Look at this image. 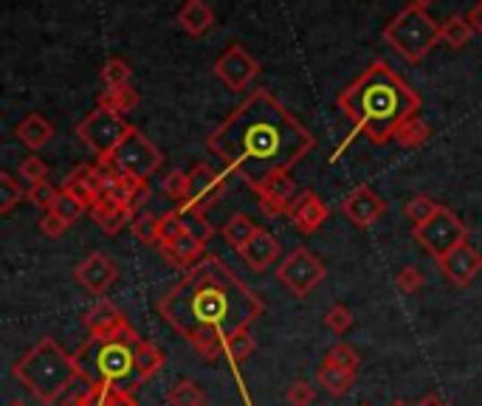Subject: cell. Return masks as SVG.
<instances>
[{
    "label": "cell",
    "mask_w": 482,
    "mask_h": 406,
    "mask_svg": "<svg viewBox=\"0 0 482 406\" xmlns=\"http://www.w3.org/2000/svg\"><path fill=\"white\" fill-rule=\"evenodd\" d=\"M423 274H420V268H415V265H403L400 271H398V280H395V285H398V291L400 294H417L420 288H423Z\"/></svg>",
    "instance_id": "cell-41"
},
{
    "label": "cell",
    "mask_w": 482,
    "mask_h": 406,
    "mask_svg": "<svg viewBox=\"0 0 482 406\" xmlns=\"http://www.w3.org/2000/svg\"><path fill=\"white\" fill-rule=\"evenodd\" d=\"M429 135H432V127L420 119V116H412V119L403 122L398 130H395V142L400 147H407V150H415L420 144H426L429 142Z\"/></svg>",
    "instance_id": "cell-28"
},
{
    "label": "cell",
    "mask_w": 482,
    "mask_h": 406,
    "mask_svg": "<svg viewBox=\"0 0 482 406\" xmlns=\"http://www.w3.org/2000/svg\"><path fill=\"white\" fill-rule=\"evenodd\" d=\"M102 82L108 88H119V85H130V65L122 60V56H110L102 68Z\"/></svg>",
    "instance_id": "cell-36"
},
{
    "label": "cell",
    "mask_w": 482,
    "mask_h": 406,
    "mask_svg": "<svg viewBox=\"0 0 482 406\" xmlns=\"http://www.w3.org/2000/svg\"><path fill=\"white\" fill-rule=\"evenodd\" d=\"M116 277H119V268H116V263L110 257H105L102 251H93L90 257H85L73 268V280L90 294H105L116 282Z\"/></svg>",
    "instance_id": "cell-16"
},
{
    "label": "cell",
    "mask_w": 482,
    "mask_h": 406,
    "mask_svg": "<svg viewBox=\"0 0 482 406\" xmlns=\"http://www.w3.org/2000/svg\"><path fill=\"white\" fill-rule=\"evenodd\" d=\"M324 364H333V367H339V370H347V373H358V364H361V358H358V353L353 350L350 344H333L331 347V353L324 356Z\"/></svg>",
    "instance_id": "cell-35"
},
{
    "label": "cell",
    "mask_w": 482,
    "mask_h": 406,
    "mask_svg": "<svg viewBox=\"0 0 482 406\" xmlns=\"http://www.w3.org/2000/svg\"><path fill=\"white\" fill-rule=\"evenodd\" d=\"M260 212L265 218H280V215H288V206H282V203H277V201H265V198H260Z\"/></svg>",
    "instance_id": "cell-46"
},
{
    "label": "cell",
    "mask_w": 482,
    "mask_h": 406,
    "mask_svg": "<svg viewBox=\"0 0 482 406\" xmlns=\"http://www.w3.org/2000/svg\"><path fill=\"white\" fill-rule=\"evenodd\" d=\"M440 206H443V203L432 201L429 195H415L409 203H403V215L409 218L412 226H423L429 218L437 215V209H440Z\"/></svg>",
    "instance_id": "cell-31"
},
{
    "label": "cell",
    "mask_w": 482,
    "mask_h": 406,
    "mask_svg": "<svg viewBox=\"0 0 482 406\" xmlns=\"http://www.w3.org/2000/svg\"><path fill=\"white\" fill-rule=\"evenodd\" d=\"M466 21L471 23V29H474L477 34H482V4H477V6L466 14Z\"/></svg>",
    "instance_id": "cell-47"
},
{
    "label": "cell",
    "mask_w": 482,
    "mask_h": 406,
    "mask_svg": "<svg viewBox=\"0 0 482 406\" xmlns=\"http://www.w3.org/2000/svg\"><path fill=\"white\" fill-rule=\"evenodd\" d=\"M324 277H327L324 263L307 246H297L291 255L277 265V280L297 299H305L307 294H314L316 285L324 282Z\"/></svg>",
    "instance_id": "cell-9"
},
{
    "label": "cell",
    "mask_w": 482,
    "mask_h": 406,
    "mask_svg": "<svg viewBox=\"0 0 482 406\" xmlns=\"http://www.w3.org/2000/svg\"><path fill=\"white\" fill-rule=\"evenodd\" d=\"M40 231L46 238L56 240V238H63L65 231H68V223L56 215V212H43V218H40Z\"/></svg>",
    "instance_id": "cell-44"
},
{
    "label": "cell",
    "mask_w": 482,
    "mask_h": 406,
    "mask_svg": "<svg viewBox=\"0 0 482 406\" xmlns=\"http://www.w3.org/2000/svg\"><path fill=\"white\" fill-rule=\"evenodd\" d=\"M189 178V189H186V209L198 212V215H206L209 209H215L218 201L223 198L226 192V178L220 176V172H215L209 164L198 161L195 167H192L186 172Z\"/></svg>",
    "instance_id": "cell-11"
},
{
    "label": "cell",
    "mask_w": 482,
    "mask_h": 406,
    "mask_svg": "<svg viewBox=\"0 0 482 406\" xmlns=\"http://www.w3.org/2000/svg\"><path fill=\"white\" fill-rule=\"evenodd\" d=\"M440 271H443V277H446L452 285L457 288H466L469 282H474V277L482 271V255L469 243H462L457 246L452 255H446L443 260H437Z\"/></svg>",
    "instance_id": "cell-15"
},
{
    "label": "cell",
    "mask_w": 482,
    "mask_h": 406,
    "mask_svg": "<svg viewBox=\"0 0 482 406\" xmlns=\"http://www.w3.org/2000/svg\"><path fill=\"white\" fill-rule=\"evenodd\" d=\"M186 189H189V178H186V172H181V169H172V172H167L164 176V192L167 195L176 201L178 206H184L186 203Z\"/></svg>",
    "instance_id": "cell-39"
},
{
    "label": "cell",
    "mask_w": 482,
    "mask_h": 406,
    "mask_svg": "<svg viewBox=\"0 0 482 406\" xmlns=\"http://www.w3.org/2000/svg\"><path fill=\"white\" fill-rule=\"evenodd\" d=\"M14 135H17V142H21L23 147L40 150V147H46L54 139V125L46 119V116H40V113H29L23 122H17Z\"/></svg>",
    "instance_id": "cell-20"
},
{
    "label": "cell",
    "mask_w": 482,
    "mask_h": 406,
    "mask_svg": "<svg viewBox=\"0 0 482 406\" xmlns=\"http://www.w3.org/2000/svg\"><path fill=\"white\" fill-rule=\"evenodd\" d=\"M341 212L347 218H350V223H356L358 229H367L373 226L383 212H387V201H383L381 195H375V192L361 184L356 189H350L341 201Z\"/></svg>",
    "instance_id": "cell-13"
},
{
    "label": "cell",
    "mask_w": 482,
    "mask_h": 406,
    "mask_svg": "<svg viewBox=\"0 0 482 406\" xmlns=\"http://www.w3.org/2000/svg\"><path fill=\"white\" fill-rule=\"evenodd\" d=\"M9 406H26L23 401H14V403H9Z\"/></svg>",
    "instance_id": "cell-51"
},
{
    "label": "cell",
    "mask_w": 482,
    "mask_h": 406,
    "mask_svg": "<svg viewBox=\"0 0 482 406\" xmlns=\"http://www.w3.org/2000/svg\"><path fill=\"white\" fill-rule=\"evenodd\" d=\"M206 147L257 192L277 172H291L316 139L271 91L260 88L209 133Z\"/></svg>",
    "instance_id": "cell-2"
},
{
    "label": "cell",
    "mask_w": 482,
    "mask_h": 406,
    "mask_svg": "<svg viewBox=\"0 0 482 406\" xmlns=\"http://www.w3.org/2000/svg\"><path fill=\"white\" fill-rule=\"evenodd\" d=\"M417 91L383 60H375L339 96V110L353 122V135H367L373 144L392 142L395 130L417 116Z\"/></svg>",
    "instance_id": "cell-3"
},
{
    "label": "cell",
    "mask_w": 482,
    "mask_h": 406,
    "mask_svg": "<svg viewBox=\"0 0 482 406\" xmlns=\"http://www.w3.org/2000/svg\"><path fill=\"white\" fill-rule=\"evenodd\" d=\"M257 231H260V226H257L252 218H248V215H243V212H237V215L228 218V223L223 226L220 235H223V240L240 255V251H243L248 243H252V238L257 235Z\"/></svg>",
    "instance_id": "cell-23"
},
{
    "label": "cell",
    "mask_w": 482,
    "mask_h": 406,
    "mask_svg": "<svg viewBox=\"0 0 482 406\" xmlns=\"http://www.w3.org/2000/svg\"><path fill=\"white\" fill-rule=\"evenodd\" d=\"M88 212H90V218L102 226L105 235H119L125 226H133V220H136V212L127 209L122 201H116L110 195H99Z\"/></svg>",
    "instance_id": "cell-18"
},
{
    "label": "cell",
    "mask_w": 482,
    "mask_h": 406,
    "mask_svg": "<svg viewBox=\"0 0 482 406\" xmlns=\"http://www.w3.org/2000/svg\"><path fill=\"white\" fill-rule=\"evenodd\" d=\"M471 34H474V29L466 21V14H452L449 21L440 23V40L452 48H462L471 40Z\"/></svg>",
    "instance_id": "cell-27"
},
{
    "label": "cell",
    "mask_w": 482,
    "mask_h": 406,
    "mask_svg": "<svg viewBox=\"0 0 482 406\" xmlns=\"http://www.w3.org/2000/svg\"><path fill=\"white\" fill-rule=\"evenodd\" d=\"M415 406H446V401H443L440 395H435V393H429V395H423Z\"/></svg>",
    "instance_id": "cell-48"
},
{
    "label": "cell",
    "mask_w": 482,
    "mask_h": 406,
    "mask_svg": "<svg viewBox=\"0 0 482 406\" xmlns=\"http://www.w3.org/2000/svg\"><path fill=\"white\" fill-rule=\"evenodd\" d=\"M215 73L228 91H245L260 76V63L243 46H231L218 56Z\"/></svg>",
    "instance_id": "cell-12"
},
{
    "label": "cell",
    "mask_w": 482,
    "mask_h": 406,
    "mask_svg": "<svg viewBox=\"0 0 482 406\" xmlns=\"http://www.w3.org/2000/svg\"><path fill=\"white\" fill-rule=\"evenodd\" d=\"M139 93L136 88H130V85H119V88H108L99 93V105L96 108H105V110H113V113H130L133 108H139Z\"/></svg>",
    "instance_id": "cell-25"
},
{
    "label": "cell",
    "mask_w": 482,
    "mask_h": 406,
    "mask_svg": "<svg viewBox=\"0 0 482 406\" xmlns=\"http://www.w3.org/2000/svg\"><path fill=\"white\" fill-rule=\"evenodd\" d=\"M164 361H167V356H164L161 347L147 341V339H142L139 347H136V358H133V370H136L139 384H147L152 376H159Z\"/></svg>",
    "instance_id": "cell-22"
},
{
    "label": "cell",
    "mask_w": 482,
    "mask_h": 406,
    "mask_svg": "<svg viewBox=\"0 0 482 406\" xmlns=\"http://www.w3.org/2000/svg\"><path fill=\"white\" fill-rule=\"evenodd\" d=\"M159 220L156 215H150V212H142V215H136V220H133V235H136V240L147 243V246H159L161 243V235H159Z\"/></svg>",
    "instance_id": "cell-34"
},
{
    "label": "cell",
    "mask_w": 482,
    "mask_h": 406,
    "mask_svg": "<svg viewBox=\"0 0 482 406\" xmlns=\"http://www.w3.org/2000/svg\"><path fill=\"white\" fill-rule=\"evenodd\" d=\"M189 231L186 220H184V212L176 206V209H169L167 215H161L159 220V235H161V243H176L181 240L184 235Z\"/></svg>",
    "instance_id": "cell-32"
},
{
    "label": "cell",
    "mask_w": 482,
    "mask_h": 406,
    "mask_svg": "<svg viewBox=\"0 0 482 406\" xmlns=\"http://www.w3.org/2000/svg\"><path fill=\"white\" fill-rule=\"evenodd\" d=\"M390 406H409V403H407V401H400V398H398V401H392Z\"/></svg>",
    "instance_id": "cell-50"
},
{
    "label": "cell",
    "mask_w": 482,
    "mask_h": 406,
    "mask_svg": "<svg viewBox=\"0 0 482 406\" xmlns=\"http://www.w3.org/2000/svg\"><path fill=\"white\" fill-rule=\"evenodd\" d=\"M358 406H373V403H358Z\"/></svg>",
    "instance_id": "cell-52"
},
{
    "label": "cell",
    "mask_w": 482,
    "mask_h": 406,
    "mask_svg": "<svg viewBox=\"0 0 482 406\" xmlns=\"http://www.w3.org/2000/svg\"><path fill=\"white\" fill-rule=\"evenodd\" d=\"M142 336L133 331H125L116 339H88L80 350L73 353L76 376L85 384H119L133 370V358H136V347Z\"/></svg>",
    "instance_id": "cell-5"
},
{
    "label": "cell",
    "mask_w": 482,
    "mask_h": 406,
    "mask_svg": "<svg viewBox=\"0 0 482 406\" xmlns=\"http://www.w3.org/2000/svg\"><path fill=\"white\" fill-rule=\"evenodd\" d=\"M23 201V186L12 172H0V215H9V212Z\"/></svg>",
    "instance_id": "cell-33"
},
{
    "label": "cell",
    "mask_w": 482,
    "mask_h": 406,
    "mask_svg": "<svg viewBox=\"0 0 482 406\" xmlns=\"http://www.w3.org/2000/svg\"><path fill=\"white\" fill-rule=\"evenodd\" d=\"M291 220H294V226L302 231V235H314V231L319 229V226H324V220L331 218V206H327L316 192H311V189H305L302 195L294 201V206H291Z\"/></svg>",
    "instance_id": "cell-17"
},
{
    "label": "cell",
    "mask_w": 482,
    "mask_h": 406,
    "mask_svg": "<svg viewBox=\"0 0 482 406\" xmlns=\"http://www.w3.org/2000/svg\"><path fill=\"white\" fill-rule=\"evenodd\" d=\"M387 40L407 63H420L437 43H440V23L432 21V14L420 6H407L383 29Z\"/></svg>",
    "instance_id": "cell-6"
},
{
    "label": "cell",
    "mask_w": 482,
    "mask_h": 406,
    "mask_svg": "<svg viewBox=\"0 0 482 406\" xmlns=\"http://www.w3.org/2000/svg\"><path fill=\"white\" fill-rule=\"evenodd\" d=\"M88 206L85 203H80V201H76L73 195H71V192L68 189H60V198H56V203L51 206V212H56V215H60L68 226L76 220V218H80L82 215V212H85Z\"/></svg>",
    "instance_id": "cell-37"
},
{
    "label": "cell",
    "mask_w": 482,
    "mask_h": 406,
    "mask_svg": "<svg viewBox=\"0 0 482 406\" xmlns=\"http://www.w3.org/2000/svg\"><path fill=\"white\" fill-rule=\"evenodd\" d=\"M116 161L125 176H136V178H150L152 172H159V167L164 164V152L152 144L142 130L133 127L125 142L116 147V152L110 156Z\"/></svg>",
    "instance_id": "cell-10"
},
{
    "label": "cell",
    "mask_w": 482,
    "mask_h": 406,
    "mask_svg": "<svg viewBox=\"0 0 482 406\" xmlns=\"http://www.w3.org/2000/svg\"><path fill=\"white\" fill-rule=\"evenodd\" d=\"M82 324H85V331H88L90 339H116V336H122L125 331H130V327H133L119 307H116L113 302H108V299L96 302L90 311L82 316Z\"/></svg>",
    "instance_id": "cell-14"
},
{
    "label": "cell",
    "mask_w": 482,
    "mask_h": 406,
    "mask_svg": "<svg viewBox=\"0 0 482 406\" xmlns=\"http://www.w3.org/2000/svg\"><path fill=\"white\" fill-rule=\"evenodd\" d=\"M21 178L23 181H29L31 186L34 184H43L46 178H48V167H46V161L40 159V156H29V159H23V164H21Z\"/></svg>",
    "instance_id": "cell-42"
},
{
    "label": "cell",
    "mask_w": 482,
    "mask_h": 406,
    "mask_svg": "<svg viewBox=\"0 0 482 406\" xmlns=\"http://www.w3.org/2000/svg\"><path fill=\"white\" fill-rule=\"evenodd\" d=\"M26 198H29L37 209L51 212V206L56 203V198H60V189H54L48 181H43V184H34V186L26 192Z\"/></svg>",
    "instance_id": "cell-40"
},
{
    "label": "cell",
    "mask_w": 482,
    "mask_h": 406,
    "mask_svg": "<svg viewBox=\"0 0 482 406\" xmlns=\"http://www.w3.org/2000/svg\"><path fill=\"white\" fill-rule=\"evenodd\" d=\"M435 0H412V6H420V9H429Z\"/></svg>",
    "instance_id": "cell-49"
},
{
    "label": "cell",
    "mask_w": 482,
    "mask_h": 406,
    "mask_svg": "<svg viewBox=\"0 0 482 406\" xmlns=\"http://www.w3.org/2000/svg\"><path fill=\"white\" fill-rule=\"evenodd\" d=\"M12 376L34 395L37 403H56L71 390L76 376L73 353L63 350L54 339H40L26 356L12 364Z\"/></svg>",
    "instance_id": "cell-4"
},
{
    "label": "cell",
    "mask_w": 482,
    "mask_h": 406,
    "mask_svg": "<svg viewBox=\"0 0 482 406\" xmlns=\"http://www.w3.org/2000/svg\"><path fill=\"white\" fill-rule=\"evenodd\" d=\"M133 127L125 122V116L113 113V110H105V108H93L85 119L76 125V135H80V142L96 152V159L113 156L116 147L125 142V135Z\"/></svg>",
    "instance_id": "cell-7"
},
{
    "label": "cell",
    "mask_w": 482,
    "mask_h": 406,
    "mask_svg": "<svg viewBox=\"0 0 482 406\" xmlns=\"http://www.w3.org/2000/svg\"><path fill=\"white\" fill-rule=\"evenodd\" d=\"M178 23L186 34L192 37H203L211 26H215V12L203 0H186L178 12Z\"/></svg>",
    "instance_id": "cell-21"
},
{
    "label": "cell",
    "mask_w": 482,
    "mask_h": 406,
    "mask_svg": "<svg viewBox=\"0 0 482 406\" xmlns=\"http://www.w3.org/2000/svg\"><path fill=\"white\" fill-rule=\"evenodd\" d=\"M314 398H316V393H314V386L307 384V381H294L291 386H288V393H285V401H288V406H311L314 403Z\"/></svg>",
    "instance_id": "cell-43"
},
{
    "label": "cell",
    "mask_w": 482,
    "mask_h": 406,
    "mask_svg": "<svg viewBox=\"0 0 482 406\" xmlns=\"http://www.w3.org/2000/svg\"><path fill=\"white\" fill-rule=\"evenodd\" d=\"M294 192H297V181L291 178V172H277V176L268 178L260 189H257V195L265 198V201H277L282 206L291 209L294 203Z\"/></svg>",
    "instance_id": "cell-24"
},
{
    "label": "cell",
    "mask_w": 482,
    "mask_h": 406,
    "mask_svg": "<svg viewBox=\"0 0 482 406\" xmlns=\"http://www.w3.org/2000/svg\"><path fill=\"white\" fill-rule=\"evenodd\" d=\"M265 302L235 268L206 255L159 299V316L206 361L226 353V341L263 316Z\"/></svg>",
    "instance_id": "cell-1"
},
{
    "label": "cell",
    "mask_w": 482,
    "mask_h": 406,
    "mask_svg": "<svg viewBox=\"0 0 482 406\" xmlns=\"http://www.w3.org/2000/svg\"><path fill=\"white\" fill-rule=\"evenodd\" d=\"M167 401H169V406H206L203 390L192 378H184L172 386L167 393Z\"/></svg>",
    "instance_id": "cell-29"
},
{
    "label": "cell",
    "mask_w": 482,
    "mask_h": 406,
    "mask_svg": "<svg viewBox=\"0 0 482 406\" xmlns=\"http://www.w3.org/2000/svg\"><path fill=\"white\" fill-rule=\"evenodd\" d=\"M240 257H243V263L248 268L257 271V274H263V271L271 268V263L280 257V240L271 235V231L260 229L257 235L252 238V243L240 251Z\"/></svg>",
    "instance_id": "cell-19"
},
{
    "label": "cell",
    "mask_w": 482,
    "mask_h": 406,
    "mask_svg": "<svg viewBox=\"0 0 482 406\" xmlns=\"http://www.w3.org/2000/svg\"><path fill=\"white\" fill-rule=\"evenodd\" d=\"M415 240L429 251L435 260H443L446 255L462 243H469V226L462 223L449 206H440L437 215L429 218L423 226H415Z\"/></svg>",
    "instance_id": "cell-8"
},
{
    "label": "cell",
    "mask_w": 482,
    "mask_h": 406,
    "mask_svg": "<svg viewBox=\"0 0 482 406\" xmlns=\"http://www.w3.org/2000/svg\"><path fill=\"white\" fill-rule=\"evenodd\" d=\"M356 376H358V373H347V370H339V367H333V364H324V361H322L319 373H316V381H319L331 395H344V393L353 390Z\"/></svg>",
    "instance_id": "cell-26"
},
{
    "label": "cell",
    "mask_w": 482,
    "mask_h": 406,
    "mask_svg": "<svg viewBox=\"0 0 482 406\" xmlns=\"http://www.w3.org/2000/svg\"><path fill=\"white\" fill-rule=\"evenodd\" d=\"M254 336H252V331H243V333H237V336H231L228 341H226V356H228V361H231V367H235V373H237V367L254 353ZM237 378H240V373H237Z\"/></svg>",
    "instance_id": "cell-30"
},
{
    "label": "cell",
    "mask_w": 482,
    "mask_h": 406,
    "mask_svg": "<svg viewBox=\"0 0 482 406\" xmlns=\"http://www.w3.org/2000/svg\"><path fill=\"white\" fill-rule=\"evenodd\" d=\"M324 324H327V331H331V333L344 336L353 327V311L347 305H333L331 311H327V316H324Z\"/></svg>",
    "instance_id": "cell-38"
},
{
    "label": "cell",
    "mask_w": 482,
    "mask_h": 406,
    "mask_svg": "<svg viewBox=\"0 0 482 406\" xmlns=\"http://www.w3.org/2000/svg\"><path fill=\"white\" fill-rule=\"evenodd\" d=\"M102 406H139V401L133 398L130 390H125V386H113V390L108 393L105 403Z\"/></svg>",
    "instance_id": "cell-45"
}]
</instances>
